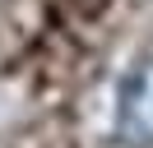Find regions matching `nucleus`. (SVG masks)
<instances>
[{
	"mask_svg": "<svg viewBox=\"0 0 153 148\" xmlns=\"http://www.w3.org/2000/svg\"><path fill=\"white\" fill-rule=\"evenodd\" d=\"M116 134L130 148H153V60H139L116 92Z\"/></svg>",
	"mask_w": 153,
	"mask_h": 148,
	"instance_id": "obj_1",
	"label": "nucleus"
}]
</instances>
